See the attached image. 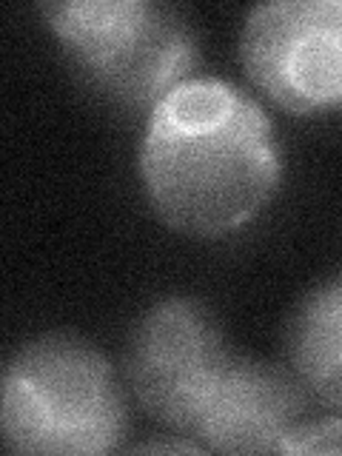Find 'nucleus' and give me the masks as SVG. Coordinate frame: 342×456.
Returning <instances> with one entry per match:
<instances>
[{
    "label": "nucleus",
    "mask_w": 342,
    "mask_h": 456,
    "mask_svg": "<svg viewBox=\"0 0 342 456\" xmlns=\"http://www.w3.org/2000/svg\"><path fill=\"white\" fill-rule=\"evenodd\" d=\"M282 154L268 114L220 77H194L149 111L140 146L142 189L171 232L225 237L274 197Z\"/></svg>",
    "instance_id": "1"
},
{
    "label": "nucleus",
    "mask_w": 342,
    "mask_h": 456,
    "mask_svg": "<svg viewBox=\"0 0 342 456\" xmlns=\"http://www.w3.org/2000/svg\"><path fill=\"white\" fill-rule=\"evenodd\" d=\"M4 442L12 453H109L126 436V399L89 339L46 334L4 370Z\"/></svg>",
    "instance_id": "2"
},
{
    "label": "nucleus",
    "mask_w": 342,
    "mask_h": 456,
    "mask_svg": "<svg viewBox=\"0 0 342 456\" xmlns=\"http://www.w3.org/2000/svg\"><path fill=\"white\" fill-rule=\"evenodd\" d=\"M71 66L97 94L123 109H154L197 63L191 26L154 0L40 4Z\"/></svg>",
    "instance_id": "3"
},
{
    "label": "nucleus",
    "mask_w": 342,
    "mask_h": 456,
    "mask_svg": "<svg viewBox=\"0 0 342 456\" xmlns=\"http://www.w3.org/2000/svg\"><path fill=\"white\" fill-rule=\"evenodd\" d=\"M242 69L282 111L342 109V0H271L248 12Z\"/></svg>",
    "instance_id": "4"
},
{
    "label": "nucleus",
    "mask_w": 342,
    "mask_h": 456,
    "mask_svg": "<svg viewBox=\"0 0 342 456\" xmlns=\"http://www.w3.org/2000/svg\"><path fill=\"white\" fill-rule=\"evenodd\" d=\"M228 360L211 311L191 297H168L137 320L126 346V377L151 419L194 434Z\"/></svg>",
    "instance_id": "5"
},
{
    "label": "nucleus",
    "mask_w": 342,
    "mask_h": 456,
    "mask_svg": "<svg viewBox=\"0 0 342 456\" xmlns=\"http://www.w3.org/2000/svg\"><path fill=\"white\" fill-rule=\"evenodd\" d=\"M305 413V388L294 374L248 356H232L194 425L203 448L220 453H277Z\"/></svg>",
    "instance_id": "6"
},
{
    "label": "nucleus",
    "mask_w": 342,
    "mask_h": 456,
    "mask_svg": "<svg viewBox=\"0 0 342 456\" xmlns=\"http://www.w3.org/2000/svg\"><path fill=\"white\" fill-rule=\"evenodd\" d=\"M285 356L314 399L342 411V277L299 299L285 325Z\"/></svg>",
    "instance_id": "7"
},
{
    "label": "nucleus",
    "mask_w": 342,
    "mask_h": 456,
    "mask_svg": "<svg viewBox=\"0 0 342 456\" xmlns=\"http://www.w3.org/2000/svg\"><path fill=\"white\" fill-rule=\"evenodd\" d=\"M277 453H342V419L325 417L297 422L282 436Z\"/></svg>",
    "instance_id": "8"
},
{
    "label": "nucleus",
    "mask_w": 342,
    "mask_h": 456,
    "mask_svg": "<svg viewBox=\"0 0 342 456\" xmlns=\"http://www.w3.org/2000/svg\"><path fill=\"white\" fill-rule=\"evenodd\" d=\"M132 451H137V453H142V451H175V453H183V451H191V453H197V451H203V445H194V442H185V439H175V442H142V445H134Z\"/></svg>",
    "instance_id": "9"
}]
</instances>
